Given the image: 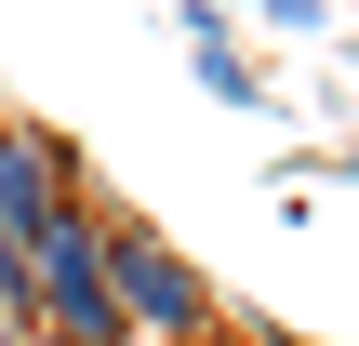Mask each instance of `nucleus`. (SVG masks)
<instances>
[{
	"label": "nucleus",
	"mask_w": 359,
	"mask_h": 346,
	"mask_svg": "<svg viewBox=\"0 0 359 346\" xmlns=\"http://www.w3.org/2000/svg\"><path fill=\"white\" fill-rule=\"evenodd\" d=\"M200 13H226V27L253 13V27H280V40H346V27H333V0H200Z\"/></svg>",
	"instance_id": "3"
},
{
	"label": "nucleus",
	"mask_w": 359,
	"mask_h": 346,
	"mask_svg": "<svg viewBox=\"0 0 359 346\" xmlns=\"http://www.w3.org/2000/svg\"><path fill=\"white\" fill-rule=\"evenodd\" d=\"M173 27H187V80H200L213 107H240V120H280V80H266V53H240V27H226V13H200V0H187Z\"/></svg>",
	"instance_id": "2"
},
{
	"label": "nucleus",
	"mask_w": 359,
	"mask_h": 346,
	"mask_svg": "<svg viewBox=\"0 0 359 346\" xmlns=\"http://www.w3.org/2000/svg\"><path fill=\"white\" fill-rule=\"evenodd\" d=\"M0 346H40V320H27V307H13V293H0Z\"/></svg>",
	"instance_id": "4"
},
{
	"label": "nucleus",
	"mask_w": 359,
	"mask_h": 346,
	"mask_svg": "<svg viewBox=\"0 0 359 346\" xmlns=\"http://www.w3.org/2000/svg\"><path fill=\"white\" fill-rule=\"evenodd\" d=\"M40 346H53V333H40Z\"/></svg>",
	"instance_id": "5"
},
{
	"label": "nucleus",
	"mask_w": 359,
	"mask_h": 346,
	"mask_svg": "<svg viewBox=\"0 0 359 346\" xmlns=\"http://www.w3.org/2000/svg\"><path fill=\"white\" fill-rule=\"evenodd\" d=\"M93 227H107V293H120L133 346H226V293H213V267H200L160 213L93 200Z\"/></svg>",
	"instance_id": "1"
}]
</instances>
